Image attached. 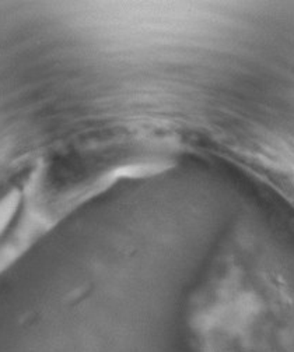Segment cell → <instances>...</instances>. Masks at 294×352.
<instances>
[{
	"label": "cell",
	"mask_w": 294,
	"mask_h": 352,
	"mask_svg": "<svg viewBox=\"0 0 294 352\" xmlns=\"http://www.w3.org/2000/svg\"><path fill=\"white\" fill-rule=\"evenodd\" d=\"M12 207H13L12 199L6 200L3 204H0V228L3 227V223L9 218V214H10V211H12Z\"/></svg>",
	"instance_id": "obj_2"
},
{
	"label": "cell",
	"mask_w": 294,
	"mask_h": 352,
	"mask_svg": "<svg viewBox=\"0 0 294 352\" xmlns=\"http://www.w3.org/2000/svg\"><path fill=\"white\" fill-rule=\"evenodd\" d=\"M223 151L294 207V140L265 127H233Z\"/></svg>",
	"instance_id": "obj_1"
}]
</instances>
